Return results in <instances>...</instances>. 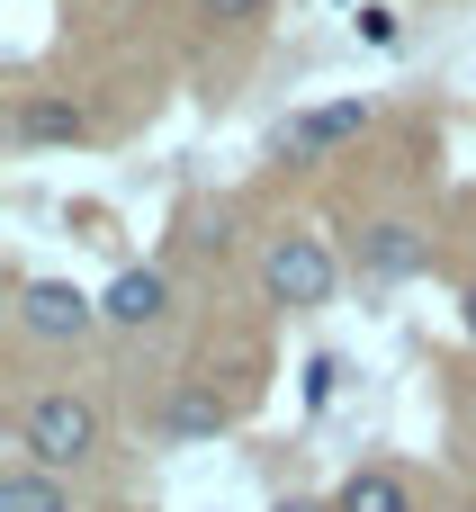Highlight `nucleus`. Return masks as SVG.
Segmentation results:
<instances>
[{"label":"nucleus","instance_id":"obj_1","mask_svg":"<svg viewBox=\"0 0 476 512\" xmlns=\"http://www.w3.org/2000/svg\"><path fill=\"white\" fill-rule=\"evenodd\" d=\"M18 450L36 459V468H81L90 450H99V405L90 396H72V387H45V396H27V414H18Z\"/></svg>","mask_w":476,"mask_h":512},{"label":"nucleus","instance_id":"obj_2","mask_svg":"<svg viewBox=\"0 0 476 512\" xmlns=\"http://www.w3.org/2000/svg\"><path fill=\"white\" fill-rule=\"evenodd\" d=\"M333 288H342V261L315 234H270V252H261V297L270 306L315 315V306H333Z\"/></svg>","mask_w":476,"mask_h":512},{"label":"nucleus","instance_id":"obj_3","mask_svg":"<svg viewBox=\"0 0 476 512\" xmlns=\"http://www.w3.org/2000/svg\"><path fill=\"white\" fill-rule=\"evenodd\" d=\"M18 324H27L36 342H81V333L108 324V315H99V297H81L72 279H27V288H18Z\"/></svg>","mask_w":476,"mask_h":512},{"label":"nucleus","instance_id":"obj_4","mask_svg":"<svg viewBox=\"0 0 476 512\" xmlns=\"http://www.w3.org/2000/svg\"><path fill=\"white\" fill-rule=\"evenodd\" d=\"M351 135H369V99H324V108H297V117L279 126V153H288V162H324V153H342Z\"/></svg>","mask_w":476,"mask_h":512},{"label":"nucleus","instance_id":"obj_5","mask_svg":"<svg viewBox=\"0 0 476 512\" xmlns=\"http://www.w3.org/2000/svg\"><path fill=\"white\" fill-rule=\"evenodd\" d=\"M432 270V243L414 225H369L360 234V279H423Z\"/></svg>","mask_w":476,"mask_h":512},{"label":"nucleus","instance_id":"obj_6","mask_svg":"<svg viewBox=\"0 0 476 512\" xmlns=\"http://www.w3.org/2000/svg\"><path fill=\"white\" fill-rule=\"evenodd\" d=\"M162 306H171V279H162V270H117V279H108V297H99V315H108L117 333L162 324Z\"/></svg>","mask_w":476,"mask_h":512},{"label":"nucleus","instance_id":"obj_7","mask_svg":"<svg viewBox=\"0 0 476 512\" xmlns=\"http://www.w3.org/2000/svg\"><path fill=\"white\" fill-rule=\"evenodd\" d=\"M333 512H414V486L396 468H351L342 495H333Z\"/></svg>","mask_w":476,"mask_h":512},{"label":"nucleus","instance_id":"obj_8","mask_svg":"<svg viewBox=\"0 0 476 512\" xmlns=\"http://www.w3.org/2000/svg\"><path fill=\"white\" fill-rule=\"evenodd\" d=\"M0 512H72V495H63V477H54V468H36V459H27V468H9V477H0Z\"/></svg>","mask_w":476,"mask_h":512},{"label":"nucleus","instance_id":"obj_9","mask_svg":"<svg viewBox=\"0 0 476 512\" xmlns=\"http://www.w3.org/2000/svg\"><path fill=\"white\" fill-rule=\"evenodd\" d=\"M18 144H81V108L72 99H18Z\"/></svg>","mask_w":476,"mask_h":512},{"label":"nucleus","instance_id":"obj_10","mask_svg":"<svg viewBox=\"0 0 476 512\" xmlns=\"http://www.w3.org/2000/svg\"><path fill=\"white\" fill-rule=\"evenodd\" d=\"M162 432H171V441H207V432H225V405H216L207 387H180L171 414H162Z\"/></svg>","mask_w":476,"mask_h":512},{"label":"nucleus","instance_id":"obj_11","mask_svg":"<svg viewBox=\"0 0 476 512\" xmlns=\"http://www.w3.org/2000/svg\"><path fill=\"white\" fill-rule=\"evenodd\" d=\"M207 18H225V27H252V18H270V0H198Z\"/></svg>","mask_w":476,"mask_h":512},{"label":"nucleus","instance_id":"obj_12","mask_svg":"<svg viewBox=\"0 0 476 512\" xmlns=\"http://www.w3.org/2000/svg\"><path fill=\"white\" fill-rule=\"evenodd\" d=\"M360 36H369V45H396V9L369 0V9H360Z\"/></svg>","mask_w":476,"mask_h":512},{"label":"nucleus","instance_id":"obj_13","mask_svg":"<svg viewBox=\"0 0 476 512\" xmlns=\"http://www.w3.org/2000/svg\"><path fill=\"white\" fill-rule=\"evenodd\" d=\"M279 512H333V504H306V495H297V504H279Z\"/></svg>","mask_w":476,"mask_h":512},{"label":"nucleus","instance_id":"obj_14","mask_svg":"<svg viewBox=\"0 0 476 512\" xmlns=\"http://www.w3.org/2000/svg\"><path fill=\"white\" fill-rule=\"evenodd\" d=\"M459 315H468V333H476V288H468V306H459Z\"/></svg>","mask_w":476,"mask_h":512}]
</instances>
